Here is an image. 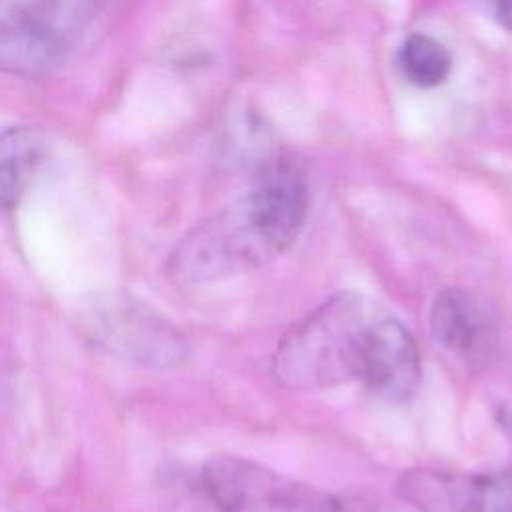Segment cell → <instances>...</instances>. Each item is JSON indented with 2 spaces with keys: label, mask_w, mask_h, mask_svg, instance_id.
Returning <instances> with one entry per match:
<instances>
[{
  "label": "cell",
  "mask_w": 512,
  "mask_h": 512,
  "mask_svg": "<svg viewBox=\"0 0 512 512\" xmlns=\"http://www.w3.org/2000/svg\"><path fill=\"white\" fill-rule=\"evenodd\" d=\"M272 376L288 390L362 384L390 404L410 402L422 358L408 326L368 294L344 290L296 320L272 354Z\"/></svg>",
  "instance_id": "obj_1"
},
{
  "label": "cell",
  "mask_w": 512,
  "mask_h": 512,
  "mask_svg": "<svg viewBox=\"0 0 512 512\" xmlns=\"http://www.w3.org/2000/svg\"><path fill=\"white\" fill-rule=\"evenodd\" d=\"M296 222L270 210L252 190L190 228L170 250L166 274L178 284H204L256 270L300 236Z\"/></svg>",
  "instance_id": "obj_2"
},
{
  "label": "cell",
  "mask_w": 512,
  "mask_h": 512,
  "mask_svg": "<svg viewBox=\"0 0 512 512\" xmlns=\"http://www.w3.org/2000/svg\"><path fill=\"white\" fill-rule=\"evenodd\" d=\"M200 488L216 512H376L360 490H326L238 454H214L200 468Z\"/></svg>",
  "instance_id": "obj_3"
},
{
  "label": "cell",
  "mask_w": 512,
  "mask_h": 512,
  "mask_svg": "<svg viewBox=\"0 0 512 512\" xmlns=\"http://www.w3.org/2000/svg\"><path fill=\"white\" fill-rule=\"evenodd\" d=\"M80 330L108 354L154 370L190 360L188 338L158 310L124 292L96 294L80 310Z\"/></svg>",
  "instance_id": "obj_4"
},
{
  "label": "cell",
  "mask_w": 512,
  "mask_h": 512,
  "mask_svg": "<svg viewBox=\"0 0 512 512\" xmlns=\"http://www.w3.org/2000/svg\"><path fill=\"white\" fill-rule=\"evenodd\" d=\"M394 492L418 512H512V468L414 466L400 472Z\"/></svg>",
  "instance_id": "obj_5"
},
{
  "label": "cell",
  "mask_w": 512,
  "mask_h": 512,
  "mask_svg": "<svg viewBox=\"0 0 512 512\" xmlns=\"http://www.w3.org/2000/svg\"><path fill=\"white\" fill-rule=\"evenodd\" d=\"M432 340L468 364L484 362L500 342V322L486 298L470 288L450 286L438 292L428 310Z\"/></svg>",
  "instance_id": "obj_6"
},
{
  "label": "cell",
  "mask_w": 512,
  "mask_h": 512,
  "mask_svg": "<svg viewBox=\"0 0 512 512\" xmlns=\"http://www.w3.org/2000/svg\"><path fill=\"white\" fill-rule=\"evenodd\" d=\"M66 38L42 10L0 0V72L48 76L64 58Z\"/></svg>",
  "instance_id": "obj_7"
},
{
  "label": "cell",
  "mask_w": 512,
  "mask_h": 512,
  "mask_svg": "<svg viewBox=\"0 0 512 512\" xmlns=\"http://www.w3.org/2000/svg\"><path fill=\"white\" fill-rule=\"evenodd\" d=\"M44 158L40 130L22 124L0 126V208L12 210L26 194Z\"/></svg>",
  "instance_id": "obj_8"
},
{
  "label": "cell",
  "mask_w": 512,
  "mask_h": 512,
  "mask_svg": "<svg viewBox=\"0 0 512 512\" xmlns=\"http://www.w3.org/2000/svg\"><path fill=\"white\" fill-rule=\"evenodd\" d=\"M398 66L410 84L418 88H434L448 78L452 56L448 48L432 36L412 34L400 46Z\"/></svg>",
  "instance_id": "obj_9"
},
{
  "label": "cell",
  "mask_w": 512,
  "mask_h": 512,
  "mask_svg": "<svg viewBox=\"0 0 512 512\" xmlns=\"http://www.w3.org/2000/svg\"><path fill=\"white\" fill-rule=\"evenodd\" d=\"M494 14L500 26L512 34V0H494Z\"/></svg>",
  "instance_id": "obj_10"
},
{
  "label": "cell",
  "mask_w": 512,
  "mask_h": 512,
  "mask_svg": "<svg viewBox=\"0 0 512 512\" xmlns=\"http://www.w3.org/2000/svg\"><path fill=\"white\" fill-rule=\"evenodd\" d=\"M496 422L502 434L512 442V402H506L496 410Z\"/></svg>",
  "instance_id": "obj_11"
}]
</instances>
